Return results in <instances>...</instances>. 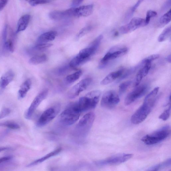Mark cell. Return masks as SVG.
<instances>
[{
  "mask_svg": "<svg viewBox=\"0 0 171 171\" xmlns=\"http://www.w3.org/2000/svg\"><path fill=\"white\" fill-rule=\"evenodd\" d=\"M159 87H156L146 96L143 103L132 116L131 121L133 124H138L147 118L157 100Z\"/></svg>",
  "mask_w": 171,
  "mask_h": 171,
  "instance_id": "1",
  "label": "cell"
},
{
  "mask_svg": "<svg viewBox=\"0 0 171 171\" xmlns=\"http://www.w3.org/2000/svg\"><path fill=\"white\" fill-rule=\"evenodd\" d=\"M103 38L102 35L99 36L93 41L88 46L81 50L78 55L70 62V67L76 68L89 60L98 49Z\"/></svg>",
  "mask_w": 171,
  "mask_h": 171,
  "instance_id": "2",
  "label": "cell"
},
{
  "mask_svg": "<svg viewBox=\"0 0 171 171\" xmlns=\"http://www.w3.org/2000/svg\"><path fill=\"white\" fill-rule=\"evenodd\" d=\"M95 117L93 112L86 114L76 125L73 132L75 137L79 138H84L89 132Z\"/></svg>",
  "mask_w": 171,
  "mask_h": 171,
  "instance_id": "3",
  "label": "cell"
},
{
  "mask_svg": "<svg viewBox=\"0 0 171 171\" xmlns=\"http://www.w3.org/2000/svg\"><path fill=\"white\" fill-rule=\"evenodd\" d=\"M82 113L77 102L71 103L63 111L60 116L61 123L65 126H70L75 123L79 119Z\"/></svg>",
  "mask_w": 171,
  "mask_h": 171,
  "instance_id": "4",
  "label": "cell"
},
{
  "mask_svg": "<svg viewBox=\"0 0 171 171\" xmlns=\"http://www.w3.org/2000/svg\"><path fill=\"white\" fill-rule=\"evenodd\" d=\"M101 94L100 90H95L81 97L77 102L81 112H85L95 108L98 103Z\"/></svg>",
  "mask_w": 171,
  "mask_h": 171,
  "instance_id": "5",
  "label": "cell"
},
{
  "mask_svg": "<svg viewBox=\"0 0 171 171\" xmlns=\"http://www.w3.org/2000/svg\"><path fill=\"white\" fill-rule=\"evenodd\" d=\"M170 134V127L168 125L152 133L145 135L141 138V140L146 145H154L167 139Z\"/></svg>",
  "mask_w": 171,
  "mask_h": 171,
  "instance_id": "6",
  "label": "cell"
},
{
  "mask_svg": "<svg viewBox=\"0 0 171 171\" xmlns=\"http://www.w3.org/2000/svg\"><path fill=\"white\" fill-rule=\"evenodd\" d=\"M128 51V48L121 46L112 48L101 60L99 66L100 69L104 68L109 61L123 56Z\"/></svg>",
  "mask_w": 171,
  "mask_h": 171,
  "instance_id": "7",
  "label": "cell"
},
{
  "mask_svg": "<svg viewBox=\"0 0 171 171\" xmlns=\"http://www.w3.org/2000/svg\"><path fill=\"white\" fill-rule=\"evenodd\" d=\"M132 154H117L106 159L96 161L95 164L99 166L113 165L120 164L128 161L133 157Z\"/></svg>",
  "mask_w": 171,
  "mask_h": 171,
  "instance_id": "8",
  "label": "cell"
},
{
  "mask_svg": "<svg viewBox=\"0 0 171 171\" xmlns=\"http://www.w3.org/2000/svg\"><path fill=\"white\" fill-rule=\"evenodd\" d=\"M60 110L59 105L57 104L48 108L43 112L38 119L37 126L38 128L45 126L54 119Z\"/></svg>",
  "mask_w": 171,
  "mask_h": 171,
  "instance_id": "9",
  "label": "cell"
},
{
  "mask_svg": "<svg viewBox=\"0 0 171 171\" xmlns=\"http://www.w3.org/2000/svg\"><path fill=\"white\" fill-rule=\"evenodd\" d=\"M120 102L119 96L113 90L107 91L103 95L101 102V106L106 109L114 108Z\"/></svg>",
  "mask_w": 171,
  "mask_h": 171,
  "instance_id": "10",
  "label": "cell"
},
{
  "mask_svg": "<svg viewBox=\"0 0 171 171\" xmlns=\"http://www.w3.org/2000/svg\"><path fill=\"white\" fill-rule=\"evenodd\" d=\"M148 89V86L146 85L136 87L126 97L124 100L125 105L126 106L129 105L136 100L141 98L146 93Z\"/></svg>",
  "mask_w": 171,
  "mask_h": 171,
  "instance_id": "11",
  "label": "cell"
},
{
  "mask_svg": "<svg viewBox=\"0 0 171 171\" xmlns=\"http://www.w3.org/2000/svg\"><path fill=\"white\" fill-rule=\"evenodd\" d=\"M147 25L145 19L135 18L132 19L128 24L121 27L120 28V31L122 34H127Z\"/></svg>",
  "mask_w": 171,
  "mask_h": 171,
  "instance_id": "12",
  "label": "cell"
},
{
  "mask_svg": "<svg viewBox=\"0 0 171 171\" xmlns=\"http://www.w3.org/2000/svg\"><path fill=\"white\" fill-rule=\"evenodd\" d=\"M92 79L87 78L83 79L73 86L68 93V97L70 99H73L79 96L83 91L86 90L91 84Z\"/></svg>",
  "mask_w": 171,
  "mask_h": 171,
  "instance_id": "13",
  "label": "cell"
},
{
  "mask_svg": "<svg viewBox=\"0 0 171 171\" xmlns=\"http://www.w3.org/2000/svg\"><path fill=\"white\" fill-rule=\"evenodd\" d=\"M48 93V89L44 90L35 98L26 112L25 117L26 119H31L38 107L41 102L46 99Z\"/></svg>",
  "mask_w": 171,
  "mask_h": 171,
  "instance_id": "14",
  "label": "cell"
},
{
  "mask_svg": "<svg viewBox=\"0 0 171 171\" xmlns=\"http://www.w3.org/2000/svg\"><path fill=\"white\" fill-rule=\"evenodd\" d=\"M75 8H73L65 11H53L50 13L49 17L53 20L57 21L76 17Z\"/></svg>",
  "mask_w": 171,
  "mask_h": 171,
  "instance_id": "15",
  "label": "cell"
},
{
  "mask_svg": "<svg viewBox=\"0 0 171 171\" xmlns=\"http://www.w3.org/2000/svg\"><path fill=\"white\" fill-rule=\"evenodd\" d=\"M142 62L144 65L140 68L136 75L133 85L135 87L138 86L143 78L147 75L151 67V62L148 60L147 58H144Z\"/></svg>",
  "mask_w": 171,
  "mask_h": 171,
  "instance_id": "16",
  "label": "cell"
},
{
  "mask_svg": "<svg viewBox=\"0 0 171 171\" xmlns=\"http://www.w3.org/2000/svg\"><path fill=\"white\" fill-rule=\"evenodd\" d=\"M124 71L123 69H121L111 72L101 81V84L105 85L111 83L117 79L119 78L123 74Z\"/></svg>",
  "mask_w": 171,
  "mask_h": 171,
  "instance_id": "17",
  "label": "cell"
},
{
  "mask_svg": "<svg viewBox=\"0 0 171 171\" xmlns=\"http://www.w3.org/2000/svg\"><path fill=\"white\" fill-rule=\"evenodd\" d=\"M93 11V6L92 4L76 8L75 11L76 17L88 16L91 15Z\"/></svg>",
  "mask_w": 171,
  "mask_h": 171,
  "instance_id": "18",
  "label": "cell"
},
{
  "mask_svg": "<svg viewBox=\"0 0 171 171\" xmlns=\"http://www.w3.org/2000/svg\"><path fill=\"white\" fill-rule=\"evenodd\" d=\"M62 150V148H61L59 147L57 148L54 150L52 151V152L50 153H48L45 156H43V157L40 159L34 161L33 162L29 164L27 166V167L28 168L31 167H33L34 166L40 164L43 162H44V161L46 160L59 153L61 152Z\"/></svg>",
  "mask_w": 171,
  "mask_h": 171,
  "instance_id": "19",
  "label": "cell"
},
{
  "mask_svg": "<svg viewBox=\"0 0 171 171\" xmlns=\"http://www.w3.org/2000/svg\"><path fill=\"white\" fill-rule=\"evenodd\" d=\"M57 33L55 31H50L44 33L39 36L37 39L38 43H47L54 40Z\"/></svg>",
  "mask_w": 171,
  "mask_h": 171,
  "instance_id": "20",
  "label": "cell"
},
{
  "mask_svg": "<svg viewBox=\"0 0 171 171\" xmlns=\"http://www.w3.org/2000/svg\"><path fill=\"white\" fill-rule=\"evenodd\" d=\"M14 74L12 70L8 71L4 73L0 79V87L4 88L13 80Z\"/></svg>",
  "mask_w": 171,
  "mask_h": 171,
  "instance_id": "21",
  "label": "cell"
},
{
  "mask_svg": "<svg viewBox=\"0 0 171 171\" xmlns=\"http://www.w3.org/2000/svg\"><path fill=\"white\" fill-rule=\"evenodd\" d=\"M31 19V16L29 14H25L22 16L18 22L16 33L23 31L27 28Z\"/></svg>",
  "mask_w": 171,
  "mask_h": 171,
  "instance_id": "22",
  "label": "cell"
},
{
  "mask_svg": "<svg viewBox=\"0 0 171 171\" xmlns=\"http://www.w3.org/2000/svg\"><path fill=\"white\" fill-rule=\"evenodd\" d=\"M31 86L32 81L30 79L27 80L23 83L18 91V99H22L26 96L28 91L30 89Z\"/></svg>",
  "mask_w": 171,
  "mask_h": 171,
  "instance_id": "23",
  "label": "cell"
},
{
  "mask_svg": "<svg viewBox=\"0 0 171 171\" xmlns=\"http://www.w3.org/2000/svg\"><path fill=\"white\" fill-rule=\"evenodd\" d=\"M47 60L48 57L45 54L37 55L31 58L29 63L32 65H37L44 63Z\"/></svg>",
  "mask_w": 171,
  "mask_h": 171,
  "instance_id": "24",
  "label": "cell"
},
{
  "mask_svg": "<svg viewBox=\"0 0 171 171\" xmlns=\"http://www.w3.org/2000/svg\"><path fill=\"white\" fill-rule=\"evenodd\" d=\"M143 0H138V1L133 7H131L126 13L124 18L125 21H128L133 15L136 9L138 8Z\"/></svg>",
  "mask_w": 171,
  "mask_h": 171,
  "instance_id": "25",
  "label": "cell"
},
{
  "mask_svg": "<svg viewBox=\"0 0 171 171\" xmlns=\"http://www.w3.org/2000/svg\"><path fill=\"white\" fill-rule=\"evenodd\" d=\"M82 74V71L80 70L67 76L66 81L68 84H71L79 79Z\"/></svg>",
  "mask_w": 171,
  "mask_h": 171,
  "instance_id": "26",
  "label": "cell"
},
{
  "mask_svg": "<svg viewBox=\"0 0 171 171\" xmlns=\"http://www.w3.org/2000/svg\"><path fill=\"white\" fill-rule=\"evenodd\" d=\"M171 160L170 158L165 160L164 162L153 166L148 170L157 171L161 169L169 168L171 166Z\"/></svg>",
  "mask_w": 171,
  "mask_h": 171,
  "instance_id": "27",
  "label": "cell"
},
{
  "mask_svg": "<svg viewBox=\"0 0 171 171\" xmlns=\"http://www.w3.org/2000/svg\"><path fill=\"white\" fill-rule=\"evenodd\" d=\"M171 27H168L164 29L162 33L160 34L158 40L159 42H162L167 40L171 35Z\"/></svg>",
  "mask_w": 171,
  "mask_h": 171,
  "instance_id": "28",
  "label": "cell"
},
{
  "mask_svg": "<svg viewBox=\"0 0 171 171\" xmlns=\"http://www.w3.org/2000/svg\"><path fill=\"white\" fill-rule=\"evenodd\" d=\"M0 126L7 128L13 130L18 129L20 128V126L16 123L12 121H6L0 123Z\"/></svg>",
  "mask_w": 171,
  "mask_h": 171,
  "instance_id": "29",
  "label": "cell"
},
{
  "mask_svg": "<svg viewBox=\"0 0 171 171\" xmlns=\"http://www.w3.org/2000/svg\"><path fill=\"white\" fill-rule=\"evenodd\" d=\"M171 20V13L170 9L167 13H166L160 18L159 23L161 25L164 26L168 24Z\"/></svg>",
  "mask_w": 171,
  "mask_h": 171,
  "instance_id": "30",
  "label": "cell"
},
{
  "mask_svg": "<svg viewBox=\"0 0 171 171\" xmlns=\"http://www.w3.org/2000/svg\"><path fill=\"white\" fill-rule=\"evenodd\" d=\"M132 82L130 81H127L122 83L119 87V92L121 95L125 93L132 84Z\"/></svg>",
  "mask_w": 171,
  "mask_h": 171,
  "instance_id": "31",
  "label": "cell"
},
{
  "mask_svg": "<svg viewBox=\"0 0 171 171\" xmlns=\"http://www.w3.org/2000/svg\"><path fill=\"white\" fill-rule=\"evenodd\" d=\"M53 45L52 44L47 43H38L34 47V49L37 51H42L47 49L50 48Z\"/></svg>",
  "mask_w": 171,
  "mask_h": 171,
  "instance_id": "32",
  "label": "cell"
},
{
  "mask_svg": "<svg viewBox=\"0 0 171 171\" xmlns=\"http://www.w3.org/2000/svg\"><path fill=\"white\" fill-rule=\"evenodd\" d=\"M171 113V105H169L168 108L165 110L163 113L159 117V118L164 121L167 120L170 115Z\"/></svg>",
  "mask_w": 171,
  "mask_h": 171,
  "instance_id": "33",
  "label": "cell"
},
{
  "mask_svg": "<svg viewBox=\"0 0 171 171\" xmlns=\"http://www.w3.org/2000/svg\"><path fill=\"white\" fill-rule=\"evenodd\" d=\"M91 27L90 26H87L82 29L77 35V39L78 40L83 37L86 34L88 33L91 30Z\"/></svg>",
  "mask_w": 171,
  "mask_h": 171,
  "instance_id": "34",
  "label": "cell"
},
{
  "mask_svg": "<svg viewBox=\"0 0 171 171\" xmlns=\"http://www.w3.org/2000/svg\"><path fill=\"white\" fill-rule=\"evenodd\" d=\"M4 46L5 49L11 53L14 52V44L11 40H9L4 42Z\"/></svg>",
  "mask_w": 171,
  "mask_h": 171,
  "instance_id": "35",
  "label": "cell"
},
{
  "mask_svg": "<svg viewBox=\"0 0 171 171\" xmlns=\"http://www.w3.org/2000/svg\"><path fill=\"white\" fill-rule=\"evenodd\" d=\"M51 0H30L29 3L32 6H36L38 5L44 4L50 2Z\"/></svg>",
  "mask_w": 171,
  "mask_h": 171,
  "instance_id": "36",
  "label": "cell"
},
{
  "mask_svg": "<svg viewBox=\"0 0 171 171\" xmlns=\"http://www.w3.org/2000/svg\"><path fill=\"white\" fill-rule=\"evenodd\" d=\"M157 13L155 11L152 10L148 11L146 13V18L145 19L146 24L148 25L150 22V19L151 18L155 17L157 15Z\"/></svg>",
  "mask_w": 171,
  "mask_h": 171,
  "instance_id": "37",
  "label": "cell"
},
{
  "mask_svg": "<svg viewBox=\"0 0 171 171\" xmlns=\"http://www.w3.org/2000/svg\"><path fill=\"white\" fill-rule=\"evenodd\" d=\"M11 110L8 108H4L0 112V119H2L8 116L11 113Z\"/></svg>",
  "mask_w": 171,
  "mask_h": 171,
  "instance_id": "38",
  "label": "cell"
},
{
  "mask_svg": "<svg viewBox=\"0 0 171 171\" xmlns=\"http://www.w3.org/2000/svg\"><path fill=\"white\" fill-rule=\"evenodd\" d=\"M84 0H73L72 3L73 8H76L79 7Z\"/></svg>",
  "mask_w": 171,
  "mask_h": 171,
  "instance_id": "39",
  "label": "cell"
},
{
  "mask_svg": "<svg viewBox=\"0 0 171 171\" xmlns=\"http://www.w3.org/2000/svg\"><path fill=\"white\" fill-rule=\"evenodd\" d=\"M7 26H6L4 27L3 33V39L4 42L7 41V39L8 35Z\"/></svg>",
  "mask_w": 171,
  "mask_h": 171,
  "instance_id": "40",
  "label": "cell"
},
{
  "mask_svg": "<svg viewBox=\"0 0 171 171\" xmlns=\"http://www.w3.org/2000/svg\"><path fill=\"white\" fill-rule=\"evenodd\" d=\"M171 0H168L164 4L162 8L163 11L167 10L171 6Z\"/></svg>",
  "mask_w": 171,
  "mask_h": 171,
  "instance_id": "41",
  "label": "cell"
},
{
  "mask_svg": "<svg viewBox=\"0 0 171 171\" xmlns=\"http://www.w3.org/2000/svg\"><path fill=\"white\" fill-rule=\"evenodd\" d=\"M8 1V0H0V11L6 6Z\"/></svg>",
  "mask_w": 171,
  "mask_h": 171,
  "instance_id": "42",
  "label": "cell"
},
{
  "mask_svg": "<svg viewBox=\"0 0 171 171\" xmlns=\"http://www.w3.org/2000/svg\"><path fill=\"white\" fill-rule=\"evenodd\" d=\"M12 158L11 156H6V157H4L0 158V164H1L2 163L7 162V161H8Z\"/></svg>",
  "mask_w": 171,
  "mask_h": 171,
  "instance_id": "43",
  "label": "cell"
},
{
  "mask_svg": "<svg viewBox=\"0 0 171 171\" xmlns=\"http://www.w3.org/2000/svg\"><path fill=\"white\" fill-rule=\"evenodd\" d=\"M10 149L8 147H0V152H2L3 151L8 150Z\"/></svg>",
  "mask_w": 171,
  "mask_h": 171,
  "instance_id": "44",
  "label": "cell"
},
{
  "mask_svg": "<svg viewBox=\"0 0 171 171\" xmlns=\"http://www.w3.org/2000/svg\"><path fill=\"white\" fill-rule=\"evenodd\" d=\"M165 60L166 61H167L168 62L170 63L171 62V55H170L168 56L166 58Z\"/></svg>",
  "mask_w": 171,
  "mask_h": 171,
  "instance_id": "45",
  "label": "cell"
},
{
  "mask_svg": "<svg viewBox=\"0 0 171 171\" xmlns=\"http://www.w3.org/2000/svg\"><path fill=\"white\" fill-rule=\"evenodd\" d=\"M26 1H27V0H26Z\"/></svg>",
  "mask_w": 171,
  "mask_h": 171,
  "instance_id": "46",
  "label": "cell"
}]
</instances>
